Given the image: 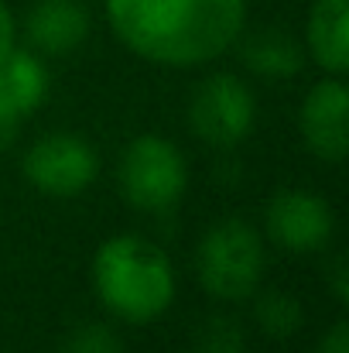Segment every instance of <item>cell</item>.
Listing matches in <instances>:
<instances>
[{
    "mask_svg": "<svg viewBox=\"0 0 349 353\" xmlns=\"http://www.w3.org/2000/svg\"><path fill=\"white\" fill-rule=\"evenodd\" d=\"M302 137L322 161L339 165L349 154V90L343 76L319 79L302 103Z\"/></svg>",
    "mask_w": 349,
    "mask_h": 353,
    "instance_id": "ba28073f",
    "label": "cell"
},
{
    "mask_svg": "<svg viewBox=\"0 0 349 353\" xmlns=\"http://www.w3.org/2000/svg\"><path fill=\"white\" fill-rule=\"evenodd\" d=\"M14 137H17V117H10V114H3V110H0V151H3V148H10V144H14Z\"/></svg>",
    "mask_w": 349,
    "mask_h": 353,
    "instance_id": "d6986e66",
    "label": "cell"
},
{
    "mask_svg": "<svg viewBox=\"0 0 349 353\" xmlns=\"http://www.w3.org/2000/svg\"><path fill=\"white\" fill-rule=\"evenodd\" d=\"M267 240L291 254H315L336 234V213L329 199L308 189H281L264 210Z\"/></svg>",
    "mask_w": 349,
    "mask_h": 353,
    "instance_id": "52a82bcc",
    "label": "cell"
},
{
    "mask_svg": "<svg viewBox=\"0 0 349 353\" xmlns=\"http://www.w3.org/2000/svg\"><path fill=\"white\" fill-rule=\"evenodd\" d=\"M120 196L140 213H168L189 189V165L178 144L158 134L134 137L116 161Z\"/></svg>",
    "mask_w": 349,
    "mask_h": 353,
    "instance_id": "277c9868",
    "label": "cell"
},
{
    "mask_svg": "<svg viewBox=\"0 0 349 353\" xmlns=\"http://www.w3.org/2000/svg\"><path fill=\"white\" fill-rule=\"evenodd\" d=\"M326 281L332 288V295L346 305L349 302V278H346V254H336L329 264H326Z\"/></svg>",
    "mask_w": 349,
    "mask_h": 353,
    "instance_id": "2e32d148",
    "label": "cell"
},
{
    "mask_svg": "<svg viewBox=\"0 0 349 353\" xmlns=\"http://www.w3.org/2000/svg\"><path fill=\"white\" fill-rule=\"evenodd\" d=\"M21 172L34 192L72 199L96 182L100 154L79 134H45L24 151Z\"/></svg>",
    "mask_w": 349,
    "mask_h": 353,
    "instance_id": "8992f818",
    "label": "cell"
},
{
    "mask_svg": "<svg viewBox=\"0 0 349 353\" xmlns=\"http://www.w3.org/2000/svg\"><path fill=\"white\" fill-rule=\"evenodd\" d=\"M62 353H123V343H120L114 326L86 323V326H76L62 340Z\"/></svg>",
    "mask_w": 349,
    "mask_h": 353,
    "instance_id": "9a60e30c",
    "label": "cell"
},
{
    "mask_svg": "<svg viewBox=\"0 0 349 353\" xmlns=\"http://www.w3.org/2000/svg\"><path fill=\"white\" fill-rule=\"evenodd\" d=\"M48 97V72L38 52L28 48H10L0 59V110L10 117H28L34 114Z\"/></svg>",
    "mask_w": 349,
    "mask_h": 353,
    "instance_id": "8fae6325",
    "label": "cell"
},
{
    "mask_svg": "<svg viewBox=\"0 0 349 353\" xmlns=\"http://www.w3.org/2000/svg\"><path fill=\"white\" fill-rule=\"evenodd\" d=\"M253 123H257V100L240 76L213 72L195 86L189 103V127L202 144L220 151L236 148L250 137Z\"/></svg>",
    "mask_w": 349,
    "mask_h": 353,
    "instance_id": "5b68a950",
    "label": "cell"
},
{
    "mask_svg": "<svg viewBox=\"0 0 349 353\" xmlns=\"http://www.w3.org/2000/svg\"><path fill=\"white\" fill-rule=\"evenodd\" d=\"M253 319H257V326H260L267 336L284 340V336H291V333L302 330L305 309H302V302H298L295 295H288V292H281V288H267V292L253 302Z\"/></svg>",
    "mask_w": 349,
    "mask_h": 353,
    "instance_id": "4fadbf2b",
    "label": "cell"
},
{
    "mask_svg": "<svg viewBox=\"0 0 349 353\" xmlns=\"http://www.w3.org/2000/svg\"><path fill=\"white\" fill-rule=\"evenodd\" d=\"M93 288L103 309L134 326L168 312L175 299V268L165 247L140 234H116L93 254Z\"/></svg>",
    "mask_w": 349,
    "mask_h": 353,
    "instance_id": "7a4b0ae2",
    "label": "cell"
},
{
    "mask_svg": "<svg viewBox=\"0 0 349 353\" xmlns=\"http://www.w3.org/2000/svg\"><path fill=\"white\" fill-rule=\"evenodd\" d=\"M319 353H349V323L336 319L329 326V333L319 340Z\"/></svg>",
    "mask_w": 349,
    "mask_h": 353,
    "instance_id": "e0dca14e",
    "label": "cell"
},
{
    "mask_svg": "<svg viewBox=\"0 0 349 353\" xmlns=\"http://www.w3.org/2000/svg\"><path fill=\"white\" fill-rule=\"evenodd\" d=\"M192 353H246V333L233 316H209L192 340Z\"/></svg>",
    "mask_w": 349,
    "mask_h": 353,
    "instance_id": "5bb4252c",
    "label": "cell"
},
{
    "mask_svg": "<svg viewBox=\"0 0 349 353\" xmlns=\"http://www.w3.org/2000/svg\"><path fill=\"white\" fill-rule=\"evenodd\" d=\"M305 48L312 62L329 76L349 69V0H315L308 10Z\"/></svg>",
    "mask_w": 349,
    "mask_h": 353,
    "instance_id": "30bf717a",
    "label": "cell"
},
{
    "mask_svg": "<svg viewBox=\"0 0 349 353\" xmlns=\"http://www.w3.org/2000/svg\"><path fill=\"white\" fill-rule=\"evenodd\" d=\"M199 285L220 302H243L264 278V236L246 220H223L209 227L195 250Z\"/></svg>",
    "mask_w": 349,
    "mask_h": 353,
    "instance_id": "3957f363",
    "label": "cell"
},
{
    "mask_svg": "<svg viewBox=\"0 0 349 353\" xmlns=\"http://www.w3.org/2000/svg\"><path fill=\"white\" fill-rule=\"evenodd\" d=\"M14 34H17V28H14V14H10V7L0 0V59L14 48Z\"/></svg>",
    "mask_w": 349,
    "mask_h": 353,
    "instance_id": "ac0fdd59",
    "label": "cell"
},
{
    "mask_svg": "<svg viewBox=\"0 0 349 353\" xmlns=\"http://www.w3.org/2000/svg\"><path fill=\"white\" fill-rule=\"evenodd\" d=\"M114 34L168 69L206 65L230 52L246 24V0H107Z\"/></svg>",
    "mask_w": 349,
    "mask_h": 353,
    "instance_id": "6da1fadb",
    "label": "cell"
},
{
    "mask_svg": "<svg viewBox=\"0 0 349 353\" xmlns=\"http://www.w3.org/2000/svg\"><path fill=\"white\" fill-rule=\"evenodd\" d=\"M24 31L38 55H69L89 38V10L79 0H38Z\"/></svg>",
    "mask_w": 349,
    "mask_h": 353,
    "instance_id": "9c48e42d",
    "label": "cell"
},
{
    "mask_svg": "<svg viewBox=\"0 0 349 353\" xmlns=\"http://www.w3.org/2000/svg\"><path fill=\"white\" fill-rule=\"evenodd\" d=\"M240 55L253 76L277 79V83L291 79L305 69V45L281 28H264V31L246 34L240 41Z\"/></svg>",
    "mask_w": 349,
    "mask_h": 353,
    "instance_id": "7c38bea8",
    "label": "cell"
}]
</instances>
